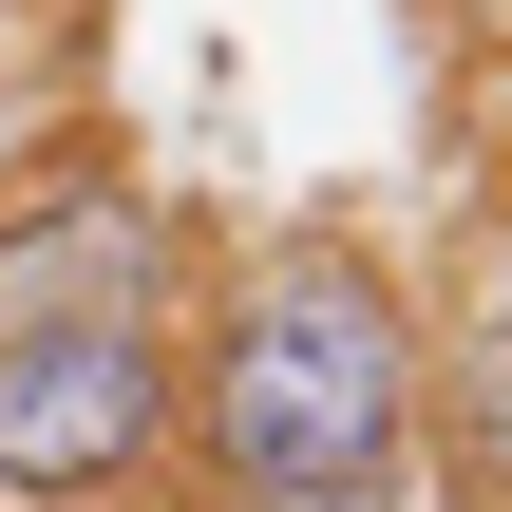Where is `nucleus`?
<instances>
[{
    "label": "nucleus",
    "mask_w": 512,
    "mask_h": 512,
    "mask_svg": "<svg viewBox=\"0 0 512 512\" xmlns=\"http://www.w3.org/2000/svg\"><path fill=\"white\" fill-rule=\"evenodd\" d=\"M171 342L152 323H19L0 342V512H114L171 456Z\"/></svg>",
    "instance_id": "obj_2"
},
{
    "label": "nucleus",
    "mask_w": 512,
    "mask_h": 512,
    "mask_svg": "<svg viewBox=\"0 0 512 512\" xmlns=\"http://www.w3.org/2000/svg\"><path fill=\"white\" fill-rule=\"evenodd\" d=\"M418 437H437V494L512 512V266L475 285V323L437 342V380H418Z\"/></svg>",
    "instance_id": "obj_4"
},
{
    "label": "nucleus",
    "mask_w": 512,
    "mask_h": 512,
    "mask_svg": "<svg viewBox=\"0 0 512 512\" xmlns=\"http://www.w3.org/2000/svg\"><path fill=\"white\" fill-rule=\"evenodd\" d=\"M190 418H209V494L228 512H399L418 494V323H399V285L342 228L266 247L228 285V323H209Z\"/></svg>",
    "instance_id": "obj_1"
},
{
    "label": "nucleus",
    "mask_w": 512,
    "mask_h": 512,
    "mask_svg": "<svg viewBox=\"0 0 512 512\" xmlns=\"http://www.w3.org/2000/svg\"><path fill=\"white\" fill-rule=\"evenodd\" d=\"M152 266H171V228H152L133 190L57 171V190L0 209V342H19V323H152Z\"/></svg>",
    "instance_id": "obj_3"
}]
</instances>
